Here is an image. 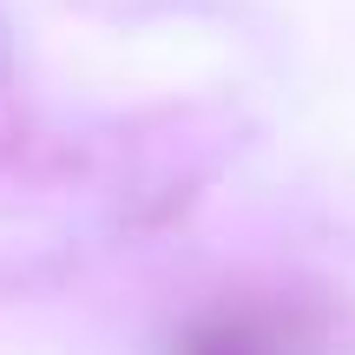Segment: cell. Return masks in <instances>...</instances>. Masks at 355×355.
I'll use <instances>...</instances> for the list:
<instances>
[{
    "mask_svg": "<svg viewBox=\"0 0 355 355\" xmlns=\"http://www.w3.org/2000/svg\"><path fill=\"white\" fill-rule=\"evenodd\" d=\"M178 355H277V343L257 322H211V329H198Z\"/></svg>",
    "mask_w": 355,
    "mask_h": 355,
    "instance_id": "6da1fadb",
    "label": "cell"
}]
</instances>
